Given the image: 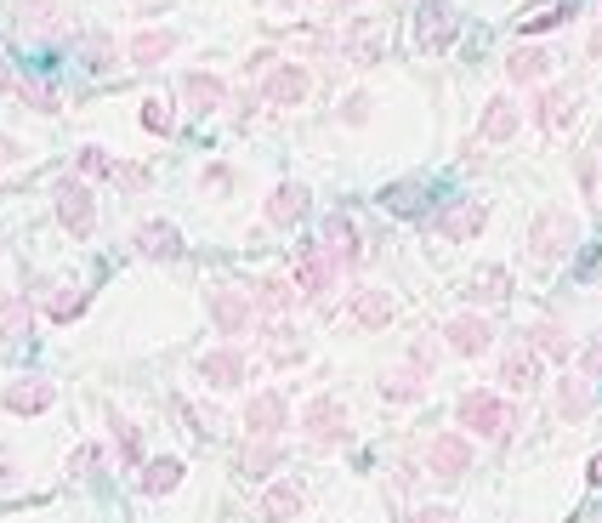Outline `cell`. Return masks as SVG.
Masks as SVG:
<instances>
[{
    "instance_id": "8d00e7d4",
    "label": "cell",
    "mask_w": 602,
    "mask_h": 523,
    "mask_svg": "<svg viewBox=\"0 0 602 523\" xmlns=\"http://www.w3.org/2000/svg\"><path fill=\"white\" fill-rule=\"evenodd\" d=\"M568 18H575V0H557V7H540V12H528V18H517V23H523V35H546V29H562Z\"/></svg>"
},
{
    "instance_id": "e0dca14e",
    "label": "cell",
    "mask_w": 602,
    "mask_h": 523,
    "mask_svg": "<svg viewBox=\"0 0 602 523\" xmlns=\"http://www.w3.org/2000/svg\"><path fill=\"white\" fill-rule=\"evenodd\" d=\"M177 46H182L177 29H137V35L125 41V63H137V69H159Z\"/></svg>"
},
{
    "instance_id": "603a6c76",
    "label": "cell",
    "mask_w": 602,
    "mask_h": 523,
    "mask_svg": "<svg viewBox=\"0 0 602 523\" xmlns=\"http://www.w3.org/2000/svg\"><path fill=\"white\" fill-rule=\"evenodd\" d=\"M301 507H308V496H301V483H290V478H274L261 489V523H296Z\"/></svg>"
},
{
    "instance_id": "f1b7e54d",
    "label": "cell",
    "mask_w": 602,
    "mask_h": 523,
    "mask_svg": "<svg viewBox=\"0 0 602 523\" xmlns=\"http://www.w3.org/2000/svg\"><path fill=\"white\" fill-rule=\"evenodd\" d=\"M182 461L177 455H159V461L137 467V496H171V489H182Z\"/></svg>"
},
{
    "instance_id": "4dcf8cb0",
    "label": "cell",
    "mask_w": 602,
    "mask_h": 523,
    "mask_svg": "<svg viewBox=\"0 0 602 523\" xmlns=\"http://www.w3.org/2000/svg\"><path fill=\"white\" fill-rule=\"evenodd\" d=\"M392 297L387 290H353V324H364V331H387L392 324Z\"/></svg>"
},
{
    "instance_id": "83f0119b",
    "label": "cell",
    "mask_w": 602,
    "mask_h": 523,
    "mask_svg": "<svg viewBox=\"0 0 602 523\" xmlns=\"http://www.w3.org/2000/svg\"><path fill=\"white\" fill-rule=\"evenodd\" d=\"M528 353L562 365V358H575V342H568V331H562L557 319H540V324H528Z\"/></svg>"
},
{
    "instance_id": "5bb4252c",
    "label": "cell",
    "mask_w": 602,
    "mask_h": 523,
    "mask_svg": "<svg viewBox=\"0 0 602 523\" xmlns=\"http://www.w3.org/2000/svg\"><path fill=\"white\" fill-rule=\"evenodd\" d=\"M308 211H313V188L308 182H279L274 193H267V205H261L267 227H296Z\"/></svg>"
},
{
    "instance_id": "ab89813d",
    "label": "cell",
    "mask_w": 602,
    "mask_h": 523,
    "mask_svg": "<svg viewBox=\"0 0 602 523\" xmlns=\"http://www.w3.org/2000/svg\"><path fill=\"white\" fill-rule=\"evenodd\" d=\"M86 69H91V75H109V69H114V41L103 35V29H97V35H86Z\"/></svg>"
},
{
    "instance_id": "d4e9b609",
    "label": "cell",
    "mask_w": 602,
    "mask_h": 523,
    "mask_svg": "<svg viewBox=\"0 0 602 523\" xmlns=\"http://www.w3.org/2000/svg\"><path fill=\"white\" fill-rule=\"evenodd\" d=\"M301 297H296V285L285 279V274H261L256 285H250V308L256 313H267V319H274V313H290Z\"/></svg>"
},
{
    "instance_id": "ffe728a7",
    "label": "cell",
    "mask_w": 602,
    "mask_h": 523,
    "mask_svg": "<svg viewBox=\"0 0 602 523\" xmlns=\"http://www.w3.org/2000/svg\"><path fill=\"white\" fill-rule=\"evenodd\" d=\"M182 109L188 114H216V109H227V80L222 75H182Z\"/></svg>"
},
{
    "instance_id": "3957f363",
    "label": "cell",
    "mask_w": 602,
    "mask_h": 523,
    "mask_svg": "<svg viewBox=\"0 0 602 523\" xmlns=\"http://www.w3.org/2000/svg\"><path fill=\"white\" fill-rule=\"evenodd\" d=\"M308 91H313V75H308V63H274V69L261 75V109H301L308 103Z\"/></svg>"
},
{
    "instance_id": "74e56055",
    "label": "cell",
    "mask_w": 602,
    "mask_h": 523,
    "mask_svg": "<svg viewBox=\"0 0 602 523\" xmlns=\"http://www.w3.org/2000/svg\"><path fill=\"white\" fill-rule=\"evenodd\" d=\"M75 177H80V182H103V177H114V159H109L103 148H80V154H75Z\"/></svg>"
},
{
    "instance_id": "30bf717a",
    "label": "cell",
    "mask_w": 602,
    "mask_h": 523,
    "mask_svg": "<svg viewBox=\"0 0 602 523\" xmlns=\"http://www.w3.org/2000/svg\"><path fill=\"white\" fill-rule=\"evenodd\" d=\"M455 35H460V18H455L449 0H421V12H415V41H421L426 52H449Z\"/></svg>"
},
{
    "instance_id": "44dd1931",
    "label": "cell",
    "mask_w": 602,
    "mask_h": 523,
    "mask_svg": "<svg viewBox=\"0 0 602 523\" xmlns=\"http://www.w3.org/2000/svg\"><path fill=\"white\" fill-rule=\"evenodd\" d=\"M494 381L506 392H534V387H540V358H534L528 347H506V353H500Z\"/></svg>"
},
{
    "instance_id": "f5cc1de1",
    "label": "cell",
    "mask_w": 602,
    "mask_h": 523,
    "mask_svg": "<svg viewBox=\"0 0 602 523\" xmlns=\"http://www.w3.org/2000/svg\"><path fill=\"white\" fill-rule=\"evenodd\" d=\"M23 159V143H12V137H0V166H18Z\"/></svg>"
},
{
    "instance_id": "ac0fdd59",
    "label": "cell",
    "mask_w": 602,
    "mask_h": 523,
    "mask_svg": "<svg viewBox=\"0 0 602 523\" xmlns=\"http://www.w3.org/2000/svg\"><path fill=\"white\" fill-rule=\"evenodd\" d=\"M472 308H494V302H506L512 297V268H500V262H483V268H472V279H466L460 290Z\"/></svg>"
},
{
    "instance_id": "d6a6232c",
    "label": "cell",
    "mask_w": 602,
    "mask_h": 523,
    "mask_svg": "<svg viewBox=\"0 0 602 523\" xmlns=\"http://www.w3.org/2000/svg\"><path fill=\"white\" fill-rule=\"evenodd\" d=\"M591 404H597V392H591L586 376H562V381H557V415H562V421H586Z\"/></svg>"
},
{
    "instance_id": "60d3db41",
    "label": "cell",
    "mask_w": 602,
    "mask_h": 523,
    "mask_svg": "<svg viewBox=\"0 0 602 523\" xmlns=\"http://www.w3.org/2000/svg\"><path fill=\"white\" fill-rule=\"evenodd\" d=\"M12 97H23V103L35 109V114H57V91H52V86H41V80H18V91H12Z\"/></svg>"
},
{
    "instance_id": "7dc6e473",
    "label": "cell",
    "mask_w": 602,
    "mask_h": 523,
    "mask_svg": "<svg viewBox=\"0 0 602 523\" xmlns=\"http://www.w3.org/2000/svg\"><path fill=\"white\" fill-rule=\"evenodd\" d=\"M575 358H580L586 381H602V342H591V347H575Z\"/></svg>"
},
{
    "instance_id": "ee69618b",
    "label": "cell",
    "mask_w": 602,
    "mask_h": 523,
    "mask_svg": "<svg viewBox=\"0 0 602 523\" xmlns=\"http://www.w3.org/2000/svg\"><path fill=\"white\" fill-rule=\"evenodd\" d=\"M143 125L154 131V137H165V131H171V109H165V97H148V103H143Z\"/></svg>"
},
{
    "instance_id": "6f0895ef",
    "label": "cell",
    "mask_w": 602,
    "mask_h": 523,
    "mask_svg": "<svg viewBox=\"0 0 602 523\" xmlns=\"http://www.w3.org/2000/svg\"><path fill=\"white\" fill-rule=\"evenodd\" d=\"M296 7H336V0H296Z\"/></svg>"
},
{
    "instance_id": "9a60e30c",
    "label": "cell",
    "mask_w": 602,
    "mask_h": 523,
    "mask_svg": "<svg viewBox=\"0 0 602 523\" xmlns=\"http://www.w3.org/2000/svg\"><path fill=\"white\" fill-rule=\"evenodd\" d=\"M285 427H290L285 392H256V399L245 404V433H250V438H279Z\"/></svg>"
},
{
    "instance_id": "ba28073f",
    "label": "cell",
    "mask_w": 602,
    "mask_h": 523,
    "mask_svg": "<svg viewBox=\"0 0 602 523\" xmlns=\"http://www.w3.org/2000/svg\"><path fill=\"white\" fill-rule=\"evenodd\" d=\"M426 472L438 483H460L466 472H472V438L466 433H438L426 444Z\"/></svg>"
},
{
    "instance_id": "1f68e13d",
    "label": "cell",
    "mask_w": 602,
    "mask_h": 523,
    "mask_svg": "<svg viewBox=\"0 0 602 523\" xmlns=\"http://www.w3.org/2000/svg\"><path fill=\"white\" fill-rule=\"evenodd\" d=\"M29 331H35V302L29 297H0V342H23Z\"/></svg>"
},
{
    "instance_id": "7bdbcfd3",
    "label": "cell",
    "mask_w": 602,
    "mask_h": 523,
    "mask_svg": "<svg viewBox=\"0 0 602 523\" xmlns=\"http://www.w3.org/2000/svg\"><path fill=\"white\" fill-rule=\"evenodd\" d=\"M86 302H91V290H69V297H57L46 313H52L57 324H69V319H80V313H86Z\"/></svg>"
},
{
    "instance_id": "2e32d148",
    "label": "cell",
    "mask_w": 602,
    "mask_h": 523,
    "mask_svg": "<svg viewBox=\"0 0 602 523\" xmlns=\"http://www.w3.org/2000/svg\"><path fill=\"white\" fill-rule=\"evenodd\" d=\"M199 381H205L211 392H233V387H239L245 381V353L239 347H211L205 358H199Z\"/></svg>"
},
{
    "instance_id": "680465c9",
    "label": "cell",
    "mask_w": 602,
    "mask_h": 523,
    "mask_svg": "<svg viewBox=\"0 0 602 523\" xmlns=\"http://www.w3.org/2000/svg\"><path fill=\"white\" fill-rule=\"evenodd\" d=\"M597 200H602V182H597Z\"/></svg>"
},
{
    "instance_id": "c3c4849f",
    "label": "cell",
    "mask_w": 602,
    "mask_h": 523,
    "mask_svg": "<svg viewBox=\"0 0 602 523\" xmlns=\"http://www.w3.org/2000/svg\"><path fill=\"white\" fill-rule=\"evenodd\" d=\"M404 523H455V512H449V507H421V512H410Z\"/></svg>"
},
{
    "instance_id": "d590c367",
    "label": "cell",
    "mask_w": 602,
    "mask_h": 523,
    "mask_svg": "<svg viewBox=\"0 0 602 523\" xmlns=\"http://www.w3.org/2000/svg\"><path fill=\"white\" fill-rule=\"evenodd\" d=\"M301 331H290V324H279V331H267V358H274V365L285 370V365H301V358H308V347L296 342Z\"/></svg>"
},
{
    "instance_id": "8fae6325",
    "label": "cell",
    "mask_w": 602,
    "mask_h": 523,
    "mask_svg": "<svg viewBox=\"0 0 602 523\" xmlns=\"http://www.w3.org/2000/svg\"><path fill=\"white\" fill-rule=\"evenodd\" d=\"M444 347H449L455 358H483V353L494 347V324H489L483 313H455V319L444 324Z\"/></svg>"
},
{
    "instance_id": "4316f807",
    "label": "cell",
    "mask_w": 602,
    "mask_h": 523,
    "mask_svg": "<svg viewBox=\"0 0 602 523\" xmlns=\"http://www.w3.org/2000/svg\"><path fill=\"white\" fill-rule=\"evenodd\" d=\"M517 125H523V109L512 103V97H489L478 137H483V143H506V137H517Z\"/></svg>"
},
{
    "instance_id": "bcb514c9",
    "label": "cell",
    "mask_w": 602,
    "mask_h": 523,
    "mask_svg": "<svg viewBox=\"0 0 602 523\" xmlns=\"http://www.w3.org/2000/svg\"><path fill=\"white\" fill-rule=\"evenodd\" d=\"M432 365H438V342H415V347H410V370L432 376Z\"/></svg>"
},
{
    "instance_id": "9f6ffc18",
    "label": "cell",
    "mask_w": 602,
    "mask_h": 523,
    "mask_svg": "<svg viewBox=\"0 0 602 523\" xmlns=\"http://www.w3.org/2000/svg\"><path fill=\"white\" fill-rule=\"evenodd\" d=\"M0 91H18V75L7 69V63H0Z\"/></svg>"
},
{
    "instance_id": "484cf974",
    "label": "cell",
    "mask_w": 602,
    "mask_h": 523,
    "mask_svg": "<svg viewBox=\"0 0 602 523\" xmlns=\"http://www.w3.org/2000/svg\"><path fill=\"white\" fill-rule=\"evenodd\" d=\"M551 52L546 46H517L512 57H506V80L512 86H546V75H551Z\"/></svg>"
},
{
    "instance_id": "b9f144b4",
    "label": "cell",
    "mask_w": 602,
    "mask_h": 523,
    "mask_svg": "<svg viewBox=\"0 0 602 523\" xmlns=\"http://www.w3.org/2000/svg\"><path fill=\"white\" fill-rule=\"evenodd\" d=\"M91 467H103V444H97V438H86V444L69 455V478H86Z\"/></svg>"
},
{
    "instance_id": "cb8c5ba5",
    "label": "cell",
    "mask_w": 602,
    "mask_h": 523,
    "mask_svg": "<svg viewBox=\"0 0 602 523\" xmlns=\"http://www.w3.org/2000/svg\"><path fill=\"white\" fill-rule=\"evenodd\" d=\"M540 131H562L575 125V91L568 86H540V97H534V114H528Z\"/></svg>"
},
{
    "instance_id": "8992f818",
    "label": "cell",
    "mask_w": 602,
    "mask_h": 523,
    "mask_svg": "<svg viewBox=\"0 0 602 523\" xmlns=\"http://www.w3.org/2000/svg\"><path fill=\"white\" fill-rule=\"evenodd\" d=\"M301 433H308V444H313V449H342V444L353 438L342 399H313L308 410H301Z\"/></svg>"
},
{
    "instance_id": "f546056e",
    "label": "cell",
    "mask_w": 602,
    "mask_h": 523,
    "mask_svg": "<svg viewBox=\"0 0 602 523\" xmlns=\"http://www.w3.org/2000/svg\"><path fill=\"white\" fill-rule=\"evenodd\" d=\"M381 399H387V404H421V399H426V376L410 370V365H392V370L381 376Z\"/></svg>"
},
{
    "instance_id": "4fadbf2b",
    "label": "cell",
    "mask_w": 602,
    "mask_h": 523,
    "mask_svg": "<svg viewBox=\"0 0 602 523\" xmlns=\"http://www.w3.org/2000/svg\"><path fill=\"white\" fill-rule=\"evenodd\" d=\"M57 404V387L46 376H18L7 392H0V410L7 415H46Z\"/></svg>"
},
{
    "instance_id": "836d02e7",
    "label": "cell",
    "mask_w": 602,
    "mask_h": 523,
    "mask_svg": "<svg viewBox=\"0 0 602 523\" xmlns=\"http://www.w3.org/2000/svg\"><path fill=\"white\" fill-rule=\"evenodd\" d=\"M18 29H29V35H57L63 29L57 0H18Z\"/></svg>"
},
{
    "instance_id": "e575fe53",
    "label": "cell",
    "mask_w": 602,
    "mask_h": 523,
    "mask_svg": "<svg viewBox=\"0 0 602 523\" xmlns=\"http://www.w3.org/2000/svg\"><path fill=\"white\" fill-rule=\"evenodd\" d=\"M109 433H114V455L137 472V461H143V427H131L125 415H109Z\"/></svg>"
},
{
    "instance_id": "9c48e42d",
    "label": "cell",
    "mask_w": 602,
    "mask_h": 523,
    "mask_svg": "<svg viewBox=\"0 0 602 523\" xmlns=\"http://www.w3.org/2000/svg\"><path fill=\"white\" fill-rule=\"evenodd\" d=\"M211 324H216V336H245L250 324H256V308H250V290H233V285H216L211 297Z\"/></svg>"
},
{
    "instance_id": "7c38bea8",
    "label": "cell",
    "mask_w": 602,
    "mask_h": 523,
    "mask_svg": "<svg viewBox=\"0 0 602 523\" xmlns=\"http://www.w3.org/2000/svg\"><path fill=\"white\" fill-rule=\"evenodd\" d=\"M483 222H489V205H483V200H449L438 216H432V227H438L449 245L478 240V234H483Z\"/></svg>"
},
{
    "instance_id": "f35d334b",
    "label": "cell",
    "mask_w": 602,
    "mask_h": 523,
    "mask_svg": "<svg viewBox=\"0 0 602 523\" xmlns=\"http://www.w3.org/2000/svg\"><path fill=\"white\" fill-rule=\"evenodd\" d=\"M381 205L398 211V216H421V182H392V188L381 193Z\"/></svg>"
},
{
    "instance_id": "f6af8a7d",
    "label": "cell",
    "mask_w": 602,
    "mask_h": 523,
    "mask_svg": "<svg viewBox=\"0 0 602 523\" xmlns=\"http://www.w3.org/2000/svg\"><path fill=\"white\" fill-rule=\"evenodd\" d=\"M342 120H347V125H364V120H370V91H353L347 103H342Z\"/></svg>"
},
{
    "instance_id": "681fc988",
    "label": "cell",
    "mask_w": 602,
    "mask_h": 523,
    "mask_svg": "<svg viewBox=\"0 0 602 523\" xmlns=\"http://www.w3.org/2000/svg\"><path fill=\"white\" fill-rule=\"evenodd\" d=\"M114 177H120L125 188H148V166H114Z\"/></svg>"
},
{
    "instance_id": "11a10c76",
    "label": "cell",
    "mask_w": 602,
    "mask_h": 523,
    "mask_svg": "<svg viewBox=\"0 0 602 523\" xmlns=\"http://www.w3.org/2000/svg\"><path fill=\"white\" fill-rule=\"evenodd\" d=\"M586 483L602 489V455H591V461H586Z\"/></svg>"
},
{
    "instance_id": "816d5d0a",
    "label": "cell",
    "mask_w": 602,
    "mask_h": 523,
    "mask_svg": "<svg viewBox=\"0 0 602 523\" xmlns=\"http://www.w3.org/2000/svg\"><path fill=\"white\" fill-rule=\"evenodd\" d=\"M12 483H18V461H12L7 449H0V489H12Z\"/></svg>"
},
{
    "instance_id": "7402d4cb",
    "label": "cell",
    "mask_w": 602,
    "mask_h": 523,
    "mask_svg": "<svg viewBox=\"0 0 602 523\" xmlns=\"http://www.w3.org/2000/svg\"><path fill=\"white\" fill-rule=\"evenodd\" d=\"M279 467H285L279 438H250V444L239 449V478H250V483H274Z\"/></svg>"
},
{
    "instance_id": "52a82bcc",
    "label": "cell",
    "mask_w": 602,
    "mask_h": 523,
    "mask_svg": "<svg viewBox=\"0 0 602 523\" xmlns=\"http://www.w3.org/2000/svg\"><path fill=\"white\" fill-rule=\"evenodd\" d=\"M57 222H63V234L91 240V227H97V200H91V182H80V177H63V182H57Z\"/></svg>"
},
{
    "instance_id": "d6986e66",
    "label": "cell",
    "mask_w": 602,
    "mask_h": 523,
    "mask_svg": "<svg viewBox=\"0 0 602 523\" xmlns=\"http://www.w3.org/2000/svg\"><path fill=\"white\" fill-rule=\"evenodd\" d=\"M131 245H137V256H148V262H177L182 256V227L177 222H143L137 234H131Z\"/></svg>"
},
{
    "instance_id": "db71d44e",
    "label": "cell",
    "mask_w": 602,
    "mask_h": 523,
    "mask_svg": "<svg viewBox=\"0 0 602 523\" xmlns=\"http://www.w3.org/2000/svg\"><path fill=\"white\" fill-rule=\"evenodd\" d=\"M415 483H421V467L404 461V467H398V489H415Z\"/></svg>"
},
{
    "instance_id": "277c9868",
    "label": "cell",
    "mask_w": 602,
    "mask_h": 523,
    "mask_svg": "<svg viewBox=\"0 0 602 523\" xmlns=\"http://www.w3.org/2000/svg\"><path fill=\"white\" fill-rule=\"evenodd\" d=\"M336 274H342V268H336V262L324 256V245L313 240V245H301V251H296V279H290V285H296V297H301V302H313V308H319L330 290H336Z\"/></svg>"
},
{
    "instance_id": "7a4b0ae2",
    "label": "cell",
    "mask_w": 602,
    "mask_h": 523,
    "mask_svg": "<svg viewBox=\"0 0 602 523\" xmlns=\"http://www.w3.org/2000/svg\"><path fill=\"white\" fill-rule=\"evenodd\" d=\"M580 245V222L575 211H562V205H546L540 216L528 222V262L534 268H557V262Z\"/></svg>"
},
{
    "instance_id": "5b68a950",
    "label": "cell",
    "mask_w": 602,
    "mask_h": 523,
    "mask_svg": "<svg viewBox=\"0 0 602 523\" xmlns=\"http://www.w3.org/2000/svg\"><path fill=\"white\" fill-rule=\"evenodd\" d=\"M319 245H324V256L336 262L342 274H358V268H364V234L353 227L347 211H330V216L319 222Z\"/></svg>"
},
{
    "instance_id": "f907efd6",
    "label": "cell",
    "mask_w": 602,
    "mask_h": 523,
    "mask_svg": "<svg viewBox=\"0 0 602 523\" xmlns=\"http://www.w3.org/2000/svg\"><path fill=\"white\" fill-rule=\"evenodd\" d=\"M205 188H233V171L227 166H205Z\"/></svg>"
},
{
    "instance_id": "6da1fadb",
    "label": "cell",
    "mask_w": 602,
    "mask_h": 523,
    "mask_svg": "<svg viewBox=\"0 0 602 523\" xmlns=\"http://www.w3.org/2000/svg\"><path fill=\"white\" fill-rule=\"evenodd\" d=\"M455 427H466L472 438L506 444L517 433V404L500 399V392H489V387H472V392H460V404H455Z\"/></svg>"
}]
</instances>
